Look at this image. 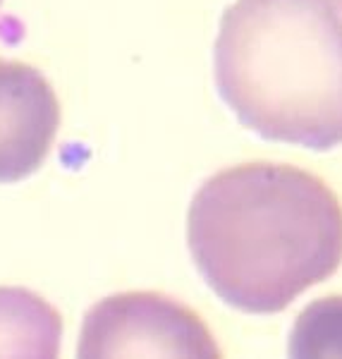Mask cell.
Segmentation results:
<instances>
[{"label": "cell", "instance_id": "cell-6", "mask_svg": "<svg viewBox=\"0 0 342 359\" xmlns=\"http://www.w3.org/2000/svg\"><path fill=\"white\" fill-rule=\"evenodd\" d=\"M287 359H342V294L318 297L299 311Z\"/></svg>", "mask_w": 342, "mask_h": 359}, {"label": "cell", "instance_id": "cell-7", "mask_svg": "<svg viewBox=\"0 0 342 359\" xmlns=\"http://www.w3.org/2000/svg\"><path fill=\"white\" fill-rule=\"evenodd\" d=\"M0 3H3V0H0Z\"/></svg>", "mask_w": 342, "mask_h": 359}, {"label": "cell", "instance_id": "cell-1", "mask_svg": "<svg viewBox=\"0 0 342 359\" xmlns=\"http://www.w3.org/2000/svg\"><path fill=\"white\" fill-rule=\"evenodd\" d=\"M192 259L223 302L275 314L342 264V204L287 163H240L208 177L187 216Z\"/></svg>", "mask_w": 342, "mask_h": 359}, {"label": "cell", "instance_id": "cell-2", "mask_svg": "<svg viewBox=\"0 0 342 359\" xmlns=\"http://www.w3.org/2000/svg\"><path fill=\"white\" fill-rule=\"evenodd\" d=\"M213 57L247 130L314 151L342 144V0H237Z\"/></svg>", "mask_w": 342, "mask_h": 359}, {"label": "cell", "instance_id": "cell-3", "mask_svg": "<svg viewBox=\"0 0 342 359\" xmlns=\"http://www.w3.org/2000/svg\"><path fill=\"white\" fill-rule=\"evenodd\" d=\"M77 359H223L206 321L163 292L103 297L86 311Z\"/></svg>", "mask_w": 342, "mask_h": 359}, {"label": "cell", "instance_id": "cell-4", "mask_svg": "<svg viewBox=\"0 0 342 359\" xmlns=\"http://www.w3.org/2000/svg\"><path fill=\"white\" fill-rule=\"evenodd\" d=\"M60 103L36 67L0 60V184L39 170L53 149Z\"/></svg>", "mask_w": 342, "mask_h": 359}, {"label": "cell", "instance_id": "cell-5", "mask_svg": "<svg viewBox=\"0 0 342 359\" xmlns=\"http://www.w3.org/2000/svg\"><path fill=\"white\" fill-rule=\"evenodd\" d=\"M62 316L27 287H0V359H60Z\"/></svg>", "mask_w": 342, "mask_h": 359}]
</instances>
